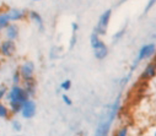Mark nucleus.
<instances>
[{"label":"nucleus","mask_w":156,"mask_h":136,"mask_svg":"<svg viewBox=\"0 0 156 136\" xmlns=\"http://www.w3.org/2000/svg\"><path fill=\"white\" fill-rule=\"evenodd\" d=\"M28 98H30L28 92L25 88H21L19 86H14L9 92V101L10 102H16V103L23 104L26 101H28Z\"/></svg>","instance_id":"f257e3e1"},{"label":"nucleus","mask_w":156,"mask_h":136,"mask_svg":"<svg viewBox=\"0 0 156 136\" xmlns=\"http://www.w3.org/2000/svg\"><path fill=\"white\" fill-rule=\"evenodd\" d=\"M155 53H156V45H155L154 43H147V44L143 45V47L140 48V51H139V53H138V57H136V59H135V64H134L133 69H134L140 61H143V60H145V59H150Z\"/></svg>","instance_id":"f03ea898"},{"label":"nucleus","mask_w":156,"mask_h":136,"mask_svg":"<svg viewBox=\"0 0 156 136\" xmlns=\"http://www.w3.org/2000/svg\"><path fill=\"white\" fill-rule=\"evenodd\" d=\"M111 16H112V10H106L101 16H100V20H98V23L95 28V32H97L98 34H106L107 32V27L109 25V20H111Z\"/></svg>","instance_id":"7ed1b4c3"},{"label":"nucleus","mask_w":156,"mask_h":136,"mask_svg":"<svg viewBox=\"0 0 156 136\" xmlns=\"http://www.w3.org/2000/svg\"><path fill=\"white\" fill-rule=\"evenodd\" d=\"M21 114L25 119H31L33 118V115L36 114V104L33 101L28 99L22 104V109H21Z\"/></svg>","instance_id":"20e7f679"},{"label":"nucleus","mask_w":156,"mask_h":136,"mask_svg":"<svg viewBox=\"0 0 156 136\" xmlns=\"http://www.w3.org/2000/svg\"><path fill=\"white\" fill-rule=\"evenodd\" d=\"M33 72H34V64L32 61H26L20 68V74L23 80L33 78Z\"/></svg>","instance_id":"39448f33"},{"label":"nucleus","mask_w":156,"mask_h":136,"mask_svg":"<svg viewBox=\"0 0 156 136\" xmlns=\"http://www.w3.org/2000/svg\"><path fill=\"white\" fill-rule=\"evenodd\" d=\"M15 43L12 39H8L5 42L2 43V45H0V54L4 55V57H11L14 53H15Z\"/></svg>","instance_id":"423d86ee"},{"label":"nucleus","mask_w":156,"mask_h":136,"mask_svg":"<svg viewBox=\"0 0 156 136\" xmlns=\"http://www.w3.org/2000/svg\"><path fill=\"white\" fill-rule=\"evenodd\" d=\"M155 75H156V64H155V63H149V64L145 66V69L143 70V72H141V75H140V80H143V81H149V80H151L152 77H155Z\"/></svg>","instance_id":"0eeeda50"},{"label":"nucleus","mask_w":156,"mask_h":136,"mask_svg":"<svg viewBox=\"0 0 156 136\" xmlns=\"http://www.w3.org/2000/svg\"><path fill=\"white\" fill-rule=\"evenodd\" d=\"M94 54H95V58L98 59V60L105 59V58L107 57V54H108V48H107V45L102 42L97 48L94 49Z\"/></svg>","instance_id":"6e6552de"},{"label":"nucleus","mask_w":156,"mask_h":136,"mask_svg":"<svg viewBox=\"0 0 156 136\" xmlns=\"http://www.w3.org/2000/svg\"><path fill=\"white\" fill-rule=\"evenodd\" d=\"M8 15H9V17H10L11 21H17V20H21L25 16V11L17 10V9H12V10H9L8 11Z\"/></svg>","instance_id":"1a4fd4ad"},{"label":"nucleus","mask_w":156,"mask_h":136,"mask_svg":"<svg viewBox=\"0 0 156 136\" xmlns=\"http://www.w3.org/2000/svg\"><path fill=\"white\" fill-rule=\"evenodd\" d=\"M6 36L9 39H16L17 36H19V28L16 25H9L6 27Z\"/></svg>","instance_id":"9d476101"},{"label":"nucleus","mask_w":156,"mask_h":136,"mask_svg":"<svg viewBox=\"0 0 156 136\" xmlns=\"http://www.w3.org/2000/svg\"><path fill=\"white\" fill-rule=\"evenodd\" d=\"M25 89L28 92L30 97L34 95V91H36V81L33 78L30 80H25Z\"/></svg>","instance_id":"9b49d317"},{"label":"nucleus","mask_w":156,"mask_h":136,"mask_svg":"<svg viewBox=\"0 0 156 136\" xmlns=\"http://www.w3.org/2000/svg\"><path fill=\"white\" fill-rule=\"evenodd\" d=\"M30 17H31L33 21H36V22L38 23V26H40L41 30L43 28V20H42V17L40 16V14H37L36 11H30Z\"/></svg>","instance_id":"f8f14e48"},{"label":"nucleus","mask_w":156,"mask_h":136,"mask_svg":"<svg viewBox=\"0 0 156 136\" xmlns=\"http://www.w3.org/2000/svg\"><path fill=\"white\" fill-rule=\"evenodd\" d=\"M9 21H11V20H10L8 12L0 14V30L4 28V27H8L9 26Z\"/></svg>","instance_id":"ddd939ff"},{"label":"nucleus","mask_w":156,"mask_h":136,"mask_svg":"<svg viewBox=\"0 0 156 136\" xmlns=\"http://www.w3.org/2000/svg\"><path fill=\"white\" fill-rule=\"evenodd\" d=\"M10 109L12 114H16L19 112H21L22 109V104L21 103H16V102H10Z\"/></svg>","instance_id":"4468645a"},{"label":"nucleus","mask_w":156,"mask_h":136,"mask_svg":"<svg viewBox=\"0 0 156 136\" xmlns=\"http://www.w3.org/2000/svg\"><path fill=\"white\" fill-rule=\"evenodd\" d=\"M8 117H9V109L3 103H0V118H8Z\"/></svg>","instance_id":"2eb2a0df"},{"label":"nucleus","mask_w":156,"mask_h":136,"mask_svg":"<svg viewBox=\"0 0 156 136\" xmlns=\"http://www.w3.org/2000/svg\"><path fill=\"white\" fill-rule=\"evenodd\" d=\"M115 136H128V127L123 126V127L118 129L115 132Z\"/></svg>","instance_id":"dca6fc26"},{"label":"nucleus","mask_w":156,"mask_h":136,"mask_svg":"<svg viewBox=\"0 0 156 136\" xmlns=\"http://www.w3.org/2000/svg\"><path fill=\"white\" fill-rule=\"evenodd\" d=\"M70 87H71V81H70V80H65V81H63L62 85H60V88L64 89V91L70 89Z\"/></svg>","instance_id":"f3484780"},{"label":"nucleus","mask_w":156,"mask_h":136,"mask_svg":"<svg viewBox=\"0 0 156 136\" xmlns=\"http://www.w3.org/2000/svg\"><path fill=\"white\" fill-rule=\"evenodd\" d=\"M155 3H156V0H149V3H147V4H146V6H145L144 14H147V12H149V10L155 5Z\"/></svg>","instance_id":"a211bd4d"},{"label":"nucleus","mask_w":156,"mask_h":136,"mask_svg":"<svg viewBox=\"0 0 156 136\" xmlns=\"http://www.w3.org/2000/svg\"><path fill=\"white\" fill-rule=\"evenodd\" d=\"M20 77H21V74H20V70H19V71H16V72L14 74V77H12V82H14L15 85H17V83L20 82Z\"/></svg>","instance_id":"6ab92c4d"},{"label":"nucleus","mask_w":156,"mask_h":136,"mask_svg":"<svg viewBox=\"0 0 156 136\" xmlns=\"http://www.w3.org/2000/svg\"><path fill=\"white\" fill-rule=\"evenodd\" d=\"M5 95H6V87H5L4 85H2V86H0V101H2V98H3Z\"/></svg>","instance_id":"aec40b11"},{"label":"nucleus","mask_w":156,"mask_h":136,"mask_svg":"<svg viewBox=\"0 0 156 136\" xmlns=\"http://www.w3.org/2000/svg\"><path fill=\"white\" fill-rule=\"evenodd\" d=\"M12 127H14V130L20 131V130H21V124H20L17 120H14V121H12Z\"/></svg>","instance_id":"412c9836"},{"label":"nucleus","mask_w":156,"mask_h":136,"mask_svg":"<svg viewBox=\"0 0 156 136\" xmlns=\"http://www.w3.org/2000/svg\"><path fill=\"white\" fill-rule=\"evenodd\" d=\"M63 101H64V103H65V104H68V106H71V104H73L71 99H70L66 95H63Z\"/></svg>","instance_id":"4be33fe9"},{"label":"nucleus","mask_w":156,"mask_h":136,"mask_svg":"<svg viewBox=\"0 0 156 136\" xmlns=\"http://www.w3.org/2000/svg\"><path fill=\"white\" fill-rule=\"evenodd\" d=\"M76 30H77V25L76 23H73V31L76 32Z\"/></svg>","instance_id":"5701e85b"},{"label":"nucleus","mask_w":156,"mask_h":136,"mask_svg":"<svg viewBox=\"0 0 156 136\" xmlns=\"http://www.w3.org/2000/svg\"><path fill=\"white\" fill-rule=\"evenodd\" d=\"M154 136H156V131H155V135H154Z\"/></svg>","instance_id":"b1692460"}]
</instances>
